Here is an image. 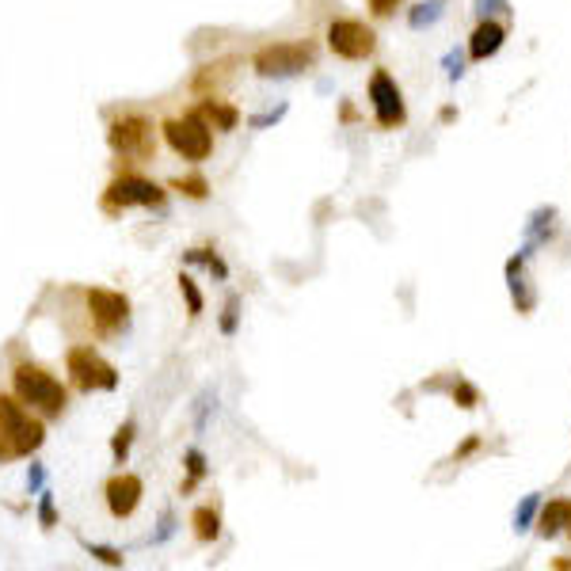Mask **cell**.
Returning <instances> with one entry per match:
<instances>
[{
    "label": "cell",
    "mask_w": 571,
    "mask_h": 571,
    "mask_svg": "<svg viewBox=\"0 0 571 571\" xmlns=\"http://www.w3.org/2000/svg\"><path fill=\"white\" fill-rule=\"evenodd\" d=\"M107 141L111 149L126 156V161H149L156 153V130L149 119H141V114H119V119H111L107 126Z\"/></svg>",
    "instance_id": "cell-3"
},
{
    "label": "cell",
    "mask_w": 571,
    "mask_h": 571,
    "mask_svg": "<svg viewBox=\"0 0 571 571\" xmlns=\"http://www.w3.org/2000/svg\"><path fill=\"white\" fill-rule=\"evenodd\" d=\"M191 525H194V537L198 541H218L221 537V514L213 507H198L191 514Z\"/></svg>",
    "instance_id": "cell-15"
},
{
    "label": "cell",
    "mask_w": 571,
    "mask_h": 571,
    "mask_svg": "<svg viewBox=\"0 0 571 571\" xmlns=\"http://www.w3.org/2000/svg\"><path fill=\"white\" fill-rule=\"evenodd\" d=\"M38 522L46 525V530L57 525V510H54V495L50 492H42V499H38Z\"/></svg>",
    "instance_id": "cell-26"
},
{
    "label": "cell",
    "mask_w": 571,
    "mask_h": 571,
    "mask_svg": "<svg viewBox=\"0 0 571 571\" xmlns=\"http://www.w3.org/2000/svg\"><path fill=\"white\" fill-rule=\"evenodd\" d=\"M179 294H183V302H187V312H191V317H198L206 302H203V290L194 286V278H191V275H179Z\"/></svg>",
    "instance_id": "cell-21"
},
{
    "label": "cell",
    "mask_w": 571,
    "mask_h": 571,
    "mask_svg": "<svg viewBox=\"0 0 571 571\" xmlns=\"http://www.w3.org/2000/svg\"><path fill=\"white\" fill-rule=\"evenodd\" d=\"M84 549H88V556H95V560L107 564V567H122L126 564L119 549H107V545H84Z\"/></svg>",
    "instance_id": "cell-23"
},
{
    "label": "cell",
    "mask_w": 571,
    "mask_h": 571,
    "mask_svg": "<svg viewBox=\"0 0 571 571\" xmlns=\"http://www.w3.org/2000/svg\"><path fill=\"white\" fill-rule=\"evenodd\" d=\"M88 312L92 320L99 324V332H119V327L126 324V317H130V302H126L122 294L114 290H88Z\"/></svg>",
    "instance_id": "cell-10"
},
{
    "label": "cell",
    "mask_w": 571,
    "mask_h": 571,
    "mask_svg": "<svg viewBox=\"0 0 571 571\" xmlns=\"http://www.w3.org/2000/svg\"><path fill=\"white\" fill-rule=\"evenodd\" d=\"M130 446H134V423L126 419V423L119 426V431H114V438H111V457L122 465L126 457H130Z\"/></svg>",
    "instance_id": "cell-17"
},
{
    "label": "cell",
    "mask_w": 571,
    "mask_h": 571,
    "mask_svg": "<svg viewBox=\"0 0 571 571\" xmlns=\"http://www.w3.org/2000/svg\"><path fill=\"white\" fill-rule=\"evenodd\" d=\"M567 530H571V522H567Z\"/></svg>",
    "instance_id": "cell-34"
},
{
    "label": "cell",
    "mask_w": 571,
    "mask_h": 571,
    "mask_svg": "<svg viewBox=\"0 0 571 571\" xmlns=\"http://www.w3.org/2000/svg\"><path fill=\"white\" fill-rule=\"evenodd\" d=\"M369 103H374V119H377L381 130H396V126H404L408 107H404V92H400V84L393 80V73L377 69V73L369 77Z\"/></svg>",
    "instance_id": "cell-7"
},
{
    "label": "cell",
    "mask_w": 571,
    "mask_h": 571,
    "mask_svg": "<svg viewBox=\"0 0 571 571\" xmlns=\"http://www.w3.org/2000/svg\"><path fill=\"white\" fill-rule=\"evenodd\" d=\"M537 507H541V495H525L522 507H518V514H514V530H530Z\"/></svg>",
    "instance_id": "cell-22"
},
{
    "label": "cell",
    "mask_w": 571,
    "mask_h": 571,
    "mask_svg": "<svg viewBox=\"0 0 571 571\" xmlns=\"http://www.w3.org/2000/svg\"><path fill=\"white\" fill-rule=\"evenodd\" d=\"M16 442H12V434L4 431V423H0V465H4V461H16Z\"/></svg>",
    "instance_id": "cell-28"
},
{
    "label": "cell",
    "mask_w": 571,
    "mask_h": 571,
    "mask_svg": "<svg viewBox=\"0 0 571 571\" xmlns=\"http://www.w3.org/2000/svg\"><path fill=\"white\" fill-rule=\"evenodd\" d=\"M282 114H286V103H282V107H275V111H267V114H255V119H252L248 126H252V130H267V126H275V122L282 119Z\"/></svg>",
    "instance_id": "cell-27"
},
{
    "label": "cell",
    "mask_w": 571,
    "mask_h": 571,
    "mask_svg": "<svg viewBox=\"0 0 571 571\" xmlns=\"http://www.w3.org/2000/svg\"><path fill=\"white\" fill-rule=\"evenodd\" d=\"M141 492H145L141 488V476H134V473L111 476L107 480V510L114 514V518H130L141 503Z\"/></svg>",
    "instance_id": "cell-11"
},
{
    "label": "cell",
    "mask_w": 571,
    "mask_h": 571,
    "mask_svg": "<svg viewBox=\"0 0 571 571\" xmlns=\"http://www.w3.org/2000/svg\"><path fill=\"white\" fill-rule=\"evenodd\" d=\"M317 65V46L312 42H275L252 57V69L267 80H286Z\"/></svg>",
    "instance_id": "cell-2"
},
{
    "label": "cell",
    "mask_w": 571,
    "mask_h": 571,
    "mask_svg": "<svg viewBox=\"0 0 571 571\" xmlns=\"http://www.w3.org/2000/svg\"><path fill=\"white\" fill-rule=\"evenodd\" d=\"M198 114L218 126V130H236V122H240V111L228 107V103H218V99H203V103H198Z\"/></svg>",
    "instance_id": "cell-14"
},
{
    "label": "cell",
    "mask_w": 571,
    "mask_h": 571,
    "mask_svg": "<svg viewBox=\"0 0 571 571\" xmlns=\"http://www.w3.org/2000/svg\"><path fill=\"white\" fill-rule=\"evenodd\" d=\"M0 423H4V431L12 434V442H16V453L20 457H31L42 442H46L42 423L31 419V411H23L12 396H0Z\"/></svg>",
    "instance_id": "cell-8"
},
{
    "label": "cell",
    "mask_w": 571,
    "mask_h": 571,
    "mask_svg": "<svg viewBox=\"0 0 571 571\" xmlns=\"http://www.w3.org/2000/svg\"><path fill=\"white\" fill-rule=\"evenodd\" d=\"M476 450H480V434H468V438L461 442V446L453 450V461H465V457H468V453H476Z\"/></svg>",
    "instance_id": "cell-30"
},
{
    "label": "cell",
    "mask_w": 571,
    "mask_h": 571,
    "mask_svg": "<svg viewBox=\"0 0 571 571\" xmlns=\"http://www.w3.org/2000/svg\"><path fill=\"white\" fill-rule=\"evenodd\" d=\"M450 396H453V404H457V408H465V411H473V408L480 404L476 385H468L465 377H457V381L450 385Z\"/></svg>",
    "instance_id": "cell-18"
},
{
    "label": "cell",
    "mask_w": 571,
    "mask_h": 571,
    "mask_svg": "<svg viewBox=\"0 0 571 571\" xmlns=\"http://www.w3.org/2000/svg\"><path fill=\"white\" fill-rule=\"evenodd\" d=\"M537 510H541L537 530H541V537H545V541L567 530V522H571V499H549V503L537 507Z\"/></svg>",
    "instance_id": "cell-13"
},
{
    "label": "cell",
    "mask_w": 571,
    "mask_h": 571,
    "mask_svg": "<svg viewBox=\"0 0 571 571\" xmlns=\"http://www.w3.org/2000/svg\"><path fill=\"white\" fill-rule=\"evenodd\" d=\"M236 324H240V302H236V297H228L225 312H221V332L225 335H236Z\"/></svg>",
    "instance_id": "cell-24"
},
{
    "label": "cell",
    "mask_w": 571,
    "mask_h": 571,
    "mask_svg": "<svg viewBox=\"0 0 571 571\" xmlns=\"http://www.w3.org/2000/svg\"><path fill=\"white\" fill-rule=\"evenodd\" d=\"M12 381H16V393H20V400L23 404H31V408H38L46 419H57L65 411V385L57 381V377H50L42 366H16V374H12Z\"/></svg>",
    "instance_id": "cell-1"
},
{
    "label": "cell",
    "mask_w": 571,
    "mask_h": 571,
    "mask_svg": "<svg viewBox=\"0 0 571 571\" xmlns=\"http://www.w3.org/2000/svg\"><path fill=\"white\" fill-rule=\"evenodd\" d=\"M171 191H179V194H187V198H194V203H203V198L210 194V183L203 179V176H187V179H171Z\"/></svg>",
    "instance_id": "cell-19"
},
{
    "label": "cell",
    "mask_w": 571,
    "mask_h": 571,
    "mask_svg": "<svg viewBox=\"0 0 571 571\" xmlns=\"http://www.w3.org/2000/svg\"><path fill=\"white\" fill-rule=\"evenodd\" d=\"M187 473H191V480H187V492H191L194 480H203V473H206V457H203V450H187Z\"/></svg>",
    "instance_id": "cell-25"
},
{
    "label": "cell",
    "mask_w": 571,
    "mask_h": 571,
    "mask_svg": "<svg viewBox=\"0 0 571 571\" xmlns=\"http://www.w3.org/2000/svg\"><path fill=\"white\" fill-rule=\"evenodd\" d=\"M476 12L480 16H488V12H510L507 0H476Z\"/></svg>",
    "instance_id": "cell-31"
},
{
    "label": "cell",
    "mask_w": 571,
    "mask_h": 571,
    "mask_svg": "<svg viewBox=\"0 0 571 571\" xmlns=\"http://www.w3.org/2000/svg\"><path fill=\"white\" fill-rule=\"evenodd\" d=\"M327 46L343 62H366L377 50V35L362 20H332L327 23Z\"/></svg>",
    "instance_id": "cell-5"
},
{
    "label": "cell",
    "mask_w": 571,
    "mask_h": 571,
    "mask_svg": "<svg viewBox=\"0 0 571 571\" xmlns=\"http://www.w3.org/2000/svg\"><path fill=\"white\" fill-rule=\"evenodd\" d=\"M400 0H369V8H374V16H393V8Z\"/></svg>",
    "instance_id": "cell-32"
},
{
    "label": "cell",
    "mask_w": 571,
    "mask_h": 571,
    "mask_svg": "<svg viewBox=\"0 0 571 571\" xmlns=\"http://www.w3.org/2000/svg\"><path fill=\"white\" fill-rule=\"evenodd\" d=\"M446 73H450V80H461L465 77V57L457 54V50L446 57Z\"/></svg>",
    "instance_id": "cell-29"
},
{
    "label": "cell",
    "mask_w": 571,
    "mask_h": 571,
    "mask_svg": "<svg viewBox=\"0 0 571 571\" xmlns=\"http://www.w3.org/2000/svg\"><path fill=\"white\" fill-rule=\"evenodd\" d=\"M187 263H203V267H210L218 278H228V267L218 260V252H210V248H191L187 255H183Z\"/></svg>",
    "instance_id": "cell-20"
},
{
    "label": "cell",
    "mask_w": 571,
    "mask_h": 571,
    "mask_svg": "<svg viewBox=\"0 0 571 571\" xmlns=\"http://www.w3.org/2000/svg\"><path fill=\"white\" fill-rule=\"evenodd\" d=\"M438 20H442V0H423V4H416L411 16H408V23L416 27V31H423V27H431Z\"/></svg>",
    "instance_id": "cell-16"
},
{
    "label": "cell",
    "mask_w": 571,
    "mask_h": 571,
    "mask_svg": "<svg viewBox=\"0 0 571 571\" xmlns=\"http://www.w3.org/2000/svg\"><path fill=\"white\" fill-rule=\"evenodd\" d=\"M161 203H164V191L156 187V183L141 179V176H119L103 194L107 213H119V210H130V206H161Z\"/></svg>",
    "instance_id": "cell-9"
},
{
    "label": "cell",
    "mask_w": 571,
    "mask_h": 571,
    "mask_svg": "<svg viewBox=\"0 0 571 571\" xmlns=\"http://www.w3.org/2000/svg\"><path fill=\"white\" fill-rule=\"evenodd\" d=\"M69 374H73V385L80 393H111L119 389V374L107 359H99L92 347H73L69 351Z\"/></svg>",
    "instance_id": "cell-6"
},
{
    "label": "cell",
    "mask_w": 571,
    "mask_h": 571,
    "mask_svg": "<svg viewBox=\"0 0 571 571\" xmlns=\"http://www.w3.org/2000/svg\"><path fill=\"white\" fill-rule=\"evenodd\" d=\"M42 480H46V473H42V465H31V473H27V488L38 492V488H42Z\"/></svg>",
    "instance_id": "cell-33"
},
{
    "label": "cell",
    "mask_w": 571,
    "mask_h": 571,
    "mask_svg": "<svg viewBox=\"0 0 571 571\" xmlns=\"http://www.w3.org/2000/svg\"><path fill=\"white\" fill-rule=\"evenodd\" d=\"M503 42H507V27L503 23L480 20L473 38H468V57H473V62H488V57H495L499 50H503Z\"/></svg>",
    "instance_id": "cell-12"
},
{
    "label": "cell",
    "mask_w": 571,
    "mask_h": 571,
    "mask_svg": "<svg viewBox=\"0 0 571 571\" xmlns=\"http://www.w3.org/2000/svg\"><path fill=\"white\" fill-rule=\"evenodd\" d=\"M164 141L171 149H176L183 161H206V156L213 153V134H210V122L203 119V114H183V119H171L164 122Z\"/></svg>",
    "instance_id": "cell-4"
}]
</instances>
